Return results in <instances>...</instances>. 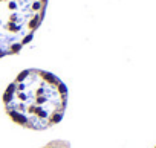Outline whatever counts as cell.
Here are the masks:
<instances>
[{
  "label": "cell",
  "instance_id": "3957f363",
  "mask_svg": "<svg viewBox=\"0 0 156 148\" xmlns=\"http://www.w3.org/2000/svg\"><path fill=\"white\" fill-rule=\"evenodd\" d=\"M43 148H70V143L67 140H51L48 145H44Z\"/></svg>",
  "mask_w": 156,
  "mask_h": 148
},
{
  "label": "cell",
  "instance_id": "7a4b0ae2",
  "mask_svg": "<svg viewBox=\"0 0 156 148\" xmlns=\"http://www.w3.org/2000/svg\"><path fill=\"white\" fill-rule=\"evenodd\" d=\"M48 0H0V60L19 53L40 28Z\"/></svg>",
  "mask_w": 156,
  "mask_h": 148
},
{
  "label": "cell",
  "instance_id": "6da1fadb",
  "mask_svg": "<svg viewBox=\"0 0 156 148\" xmlns=\"http://www.w3.org/2000/svg\"><path fill=\"white\" fill-rule=\"evenodd\" d=\"M6 115L29 130H48L57 125L67 107V87L51 72L28 69L9 84L3 95Z\"/></svg>",
  "mask_w": 156,
  "mask_h": 148
}]
</instances>
